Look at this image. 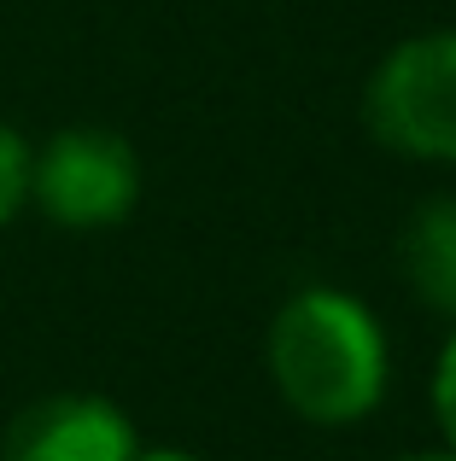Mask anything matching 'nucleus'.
Listing matches in <instances>:
<instances>
[{"mask_svg": "<svg viewBox=\"0 0 456 461\" xmlns=\"http://www.w3.org/2000/svg\"><path fill=\"white\" fill-rule=\"evenodd\" d=\"M269 374L310 427H351L387 397V333L363 298L305 286L269 321Z\"/></svg>", "mask_w": 456, "mask_h": 461, "instance_id": "f257e3e1", "label": "nucleus"}, {"mask_svg": "<svg viewBox=\"0 0 456 461\" xmlns=\"http://www.w3.org/2000/svg\"><path fill=\"white\" fill-rule=\"evenodd\" d=\"M363 123L404 158L456 164V30L392 47L363 88Z\"/></svg>", "mask_w": 456, "mask_h": 461, "instance_id": "f03ea898", "label": "nucleus"}, {"mask_svg": "<svg viewBox=\"0 0 456 461\" xmlns=\"http://www.w3.org/2000/svg\"><path fill=\"white\" fill-rule=\"evenodd\" d=\"M30 199L70 234L117 228L141 199V158L112 129H59L41 152H30Z\"/></svg>", "mask_w": 456, "mask_h": 461, "instance_id": "7ed1b4c3", "label": "nucleus"}, {"mask_svg": "<svg viewBox=\"0 0 456 461\" xmlns=\"http://www.w3.org/2000/svg\"><path fill=\"white\" fill-rule=\"evenodd\" d=\"M135 420L94 392H59L30 403L6 427L0 461H135Z\"/></svg>", "mask_w": 456, "mask_h": 461, "instance_id": "20e7f679", "label": "nucleus"}, {"mask_svg": "<svg viewBox=\"0 0 456 461\" xmlns=\"http://www.w3.org/2000/svg\"><path fill=\"white\" fill-rule=\"evenodd\" d=\"M404 269L422 304L456 315V199H433L415 211L404 234Z\"/></svg>", "mask_w": 456, "mask_h": 461, "instance_id": "39448f33", "label": "nucleus"}, {"mask_svg": "<svg viewBox=\"0 0 456 461\" xmlns=\"http://www.w3.org/2000/svg\"><path fill=\"white\" fill-rule=\"evenodd\" d=\"M30 204V147L23 135L0 117V228H12V216Z\"/></svg>", "mask_w": 456, "mask_h": 461, "instance_id": "423d86ee", "label": "nucleus"}, {"mask_svg": "<svg viewBox=\"0 0 456 461\" xmlns=\"http://www.w3.org/2000/svg\"><path fill=\"white\" fill-rule=\"evenodd\" d=\"M433 415H439V427H445V438L456 450V333L445 339L439 368H433Z\"/></svg>", "mask_w": 456, "mask_h": 461, "instance_id": "0eeeda50", "label": "nucleus"}, {"mask_svg": "<svg viewBox=\"0 0 456 461\" xmlns=\"http://www.w3.org/2000/svg\"><path fill=\"white\" fill-rule=\"evenodd\" d=\"M135 461H199L194 450H170V444H164V450H141Z\"/></svg>", "mask_w": 456, "mask_h": 461, "instance_id": "6e6552de", "label": "nucleus"}, {"mask_svg": "<svg viewBox=\"0 0 456 461\" xmlns=\"http://www.w3.org/2000/svg\"><path fill=\"white\" fill-rule=\"evenodd\" d=\"M404 461H456V450L451 456H404Z\"/></svg>", "mask_w": 456, "mask_h": 461, "instance_id": "1a4fd4ad", "label": "nucleus"}]
</instances>
